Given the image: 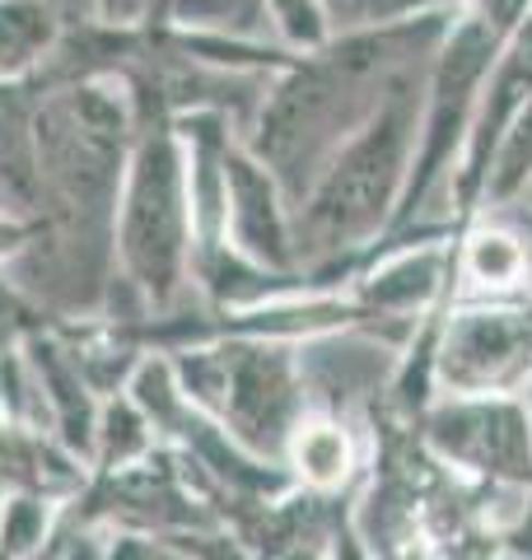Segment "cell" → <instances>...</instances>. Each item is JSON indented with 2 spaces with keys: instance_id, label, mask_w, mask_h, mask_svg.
Listing matches in <instances>:
<instances>
[{
  "instance_id": "cell-12",
  "label": "cell",
  "mask_w": 532,
  "mask_h": 560,
  "mask_svg": "<svg viewBox=\"0 0 532 560\" xmlns=\"http://www.w3.org/2000/svg\"><path fill=\"white\" fill-rule=\"evenodd\" d=\"M99 560H201L192 547L173 537H150V533H108L103 537Z\"/></svg>"
},
{
  "instance_id": "cell-7",
  "label": "cell",
  "mask_w": 532,
  "mask_h": 560,
  "mask_svg": "<svg viewBox=\"0 0 532 560\" xmlns=\"http://www.w3.org/2000/svg\"><path fill=\"white\" fill-rule=\"evenodd\" d=\"M290 481L304 486L309 495H332L355 471V440L342 420L332 416H304L286 444Z\"/></svg>"
},
{
  "instance_id": "cell-4",
  "label": "cell",
  "mask_w": 532,
  "mask_h": 560,
  "mask_svg": "<svg viewBox=\"0 0 532 560\" xmlns=\"http://www.w3.org/2000/svg\"><path fill=\"white\" fill-rule=\"evenodd\" d=\"M435 374L449 397H513L532 378V318L519 308L453 313L435 341Z\"/></svg>"
},
{
  "instance_id": "cell-8",
  "label": "cell",
  "mask_w": 532,
  "mask_h": 560,
  "mask_svg": "<svg viewBox=\"0 0 532 560\" xmlns=\"http://www.w3.org/2000/svg\"><path fill=\"white\" fill-rule=\"evenodd\" d=\"M453 271H463L467 280H476L486 290H509L528 276V248L519 234L500 230V224H482L463 243V257H453Z\"/></svg>"
},
{
  "instance_id": "cell-10",
  "label": "cell",
  "mask_w": 532,
  "mask_h": 560,
  "mask_svg": "<svg viewBox=\"0 0 532 560\" xmlns=\"http://www.w3.org/2000/svg\"><path fill=\"white\" fill-rule=\"evenodd\" d=\"M528 178H532V98L513 113L509 131L500 136V150H495L490 173H486V191H482L486 206L490 201H509Z\"/></svg>"
},
{
  "instance_id": "cell-9",
  "label": "cell",
  "mask_w": 532,
  "mask_h": 560,
  "mask_svg": "<svg viewBox=\"0 0 532 560\" xmlns=\"http://www.w3.org/2000/svg\"><path fill=\"white\" fill-rule=\"evenodd\" d=\"M66 504H51L43 495H20L10 490L0 510V560H43L51 537H57Z\"/></svg>"
},
{
  "instance_id": "cell-11",
  "label": "cell",
  "mask_w": 532,
  "mask_h": 560,
  "mask_svg": "<svg viewBox=\"0 0 532 560\" xmlns=\"http://www.w3.org/2000/svg\"><path fill=\"white\" fill-rule=\"evenodd\" d=\"M323 20L342 24L350 33H374V28H393L406 20H420L435 0H317Z\"/></svg>"
},
{
  "instance_id": "cell-3",
  "label": "cell",
  "mask_w": 532,
  "mask_h": 560,
  "mask_svg": "<svg viewBox=\"0 0 532 560\" xmlns=\"http://www.w3.org/2000/svg\"><path fill=\"white\" fill-rule=\"evenodd\" d=\"M500 61V28L490 20H463L458 28L443 33V47L435 57L430 75V98H425V140L406 183V197L397 210V224L412 220V210L425 201L430 183L443 173V164L453 160V150L467 140V117L476 108V90Z\"/></svg>"
},
{
  "instance_id": "cell-5",
  "label": "cell",
  "mask_w": 532,
  "mask_h": 560,
  "mask_svg": "<svg viewBox=\"0 0 532 560\" xmlns=\"http://www.w3.org/2000/svg\"><path fill=\"white\" fill-rule=\"evenodd\" d=\"M425 440L490 486L532 481V416L519 397H449L425 416Z\"/></svg>"
},
{
  "instance_id": "cell-6",
  "label": "cell",
  "mask_w": 532,
  "mask_h": 560,
  "mask_svg": "<svg viewBox=\"0 0 532 560\" xmlns=\"http://www.w3.org/2000/svg\"><path fill=\"white\" fill-rule=\"evenodd\" d=\"M127 253L136 271L146 276V285L164 294L173 285L177 267V191H173V160L169 150H150L146 168L136 183L131 201V243Z\"/></svg>"
},
{
  "instance_id": "cell-2",
  "label": "cell",
  "mask_w": 532,
  "mask_h": 560,
  "mask_svg": "<svg viewBox=\"0 0 532 560\" xmlns=\"http://www.w3.org/2000/svg\"><path fill=\"white\" fill-rule=\"evenodd\" d=\"M183 397L220 420V430L257 458H286L304 420V378L280 346H224L183 364Z\"/></svg>"
},
{
  "instance_id": "cell-1",
  "label": "cell",
  "mask_w": 532,
  "mask_h": 560,
  "mask_svg": "<svg viewBox=\"0 0 532 560\" xmlns=\"http://www.w3.org/2000/svg\"><path fill=\"white\" fill-rule=\"evenodd\" d=\"M416 113L420 94L412 84H393V94L379 103V113L350 136V145L336 154L323 173L313 201L299 224V238H309V253H342L369 238L388 220L412 183V145H416Z\"/></svg>"
}]
</instances>
